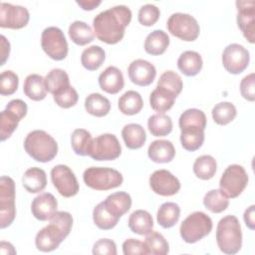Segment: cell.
Listing matches in <instances>:
<instances>
[{
    "instance_id": "1",
    "label": "cell",
    "mask_w": 255,
    "mask_h": 255,
    "mask_svg": "<svg viewBox=\"0 0 255 255\" xmlns=\"http://www.w3.org/2000/svg\"><path fill=\"white\" fill-rule=\"evenodd\" d=\"M131 11L126 5H117L100 12L93 20L96 37L109 45L122 41L131 21Z\"/></svg>"
},
{
    "instance_id": "2",
    "label": "cell",
    "mask_w": 255,
    "mask_h": 255,
    "mask_svg": "<svg viewBox=\"0 0 255 255\" xmlns=\"http://www.w3.org/2000/svg\"><path fill=\"white\" fill-rule=\"evenodd\" d=\"M24 149L36 161L48 162L57 155L58 143L45 130L35 129L26 135Z\"/></svg>"
},
{
    "instance_id": "3",
    "label": "cell",
    "mask_w": 255,
    "mask_h": 255,
    "mask_svg": "<svg viewBox=\"0 0 255 255\" xmlns=\"http://www.w3.org/2000/svg\"><path fill=\"white\" fill-rule=\"evenodd\" d=\"M216 242L224 254H236L242 247V231L239 220L234 215L221 218L216 227Z\"/></svg>"
},
{
    "instance_id": "4",
    "label": "cell",
    "mask_w": 255,
    "mask_h": 255,
    "mask_svg": "<svg viewBox=\"0 0 255 255\" xmlns=\"http://www.w3.org/2000/svg\"><path fill=\"white\" fill-rule=\"evenodd\" d=\"M83 179L87 186L95 190H110L122 185L123 174L110 167L91 166L83 173Z\"/></svg>"
},
{
    "instance_id": "5",
    "label": "cell",
    "mask_w": 255,
    "mask_h": 255,
    "mask_svg": "<svg viewBox=\"0 0 255 255\" xmlns=\"http://www.w3.org/2000/svg\"><path fill=\"white\" fill-rule=\"evenodd\" d=\"M211 218L202 211L189 214L180 224V236L186 243H195L207 236L212 230Z\"/></svg>"
},
{
    "instance_id": "6",
    "label": "cell",
    "mask_w": 255,
    "mask_h": 255,
    "mask_svg": "<svg viewBox=\"0 0 255 255\" xmlns=\"http://www.w3.org/2000/svg\"><path fill=\"white\" fill-rule=\"evenodd\" d=\"M166 27L171 35L186 42L195 41L200 33L197 20L190 14L181 12L171 14L167 19Z\"/></svg>"
},
{
    "instance_id": "7",
    "label": "cell",
    "mask_w": 255,
    "mask_h": 255,
    "mask_svg": "<svg viewBox=\"0 0 255 255\" xmlns=\"http://www.w3.org/2000/svg\"><path fill=\"white\" fill-rule=\"evenodd\" d=\"M248 183V174L244 167L239 164H230L223 171L220 181L219 190L228 198L239 196Z\"/></svg>"
},
{
    "instance_id": "8",
    "label": "cell",
    "mask_w": 255,
    "mask_h": 255,
    "mask_svg": "<svg viewBox=\"0 0 255 255\" xmlns=\"http://www.w3.org/2000/svg\"><path fill=\"white\" fill-rule=\"evenodd\" d=\"M27 111L26 103L20 99H14L8 103L0 115V138L2 141L12 135L18 128L19 122L27 115Z\"/></svg>"
},
{
    "instance_id": "9",
    "label": "cell",
    "mask_w": 255,
    "mask_h": 255,
    "mask_svg": "<svg viewBox=\"0 0 255 255\" xmlns=\"http://www.w3.org/2000/svg\"><path fill=\"white\" fill-rule=\"evenodd\" d=\"M15 182L10 176L0 178V227L10 226L16 216Z\"/></svg>"
},
{
    "instance_id": "10",
    "label": "cell",
    "mask_w": 255,
    "mask_h": 255,
    "mask_svg": "<svg viewBox=\"0 0 255 255\" xmlns=\"http://www.w3.org/2000/svg\"><path fill=\"white\" fill-rule=\"evenodd\" d=\"M41 46L43 51L53 60H64L69 51L68 42L63 31L55 26L47 27L41 35Z\"/></svg>"
},
{
    "instance_id": "11",
    "label": "cell",
    "mask_w": 255,
    "mask_h": 255,
    "mask_svg": "<svg viewBox=\"0 0 255 255\" xmlns=\"http://www.w3.org/2000/svg\"><path fill=\"white\" fill-rule=\"evenodd\" d=\"M122 153V146L118 137L113 133H104L93 138L89 156L94 160L106 161L117 159Z\"/></svg>"
},
{
    "instance_id": "12",
    "label": "cell",
    "mask_w": 255,
    "mask_h": 255,
    "mask_svg": "<svg viewBox=\"0 0 255 255\" xmlns=\"http://www.w3.org/2000/svg\"><path fill=\"white\" fill-rule=\"evenodd\" d=\"M221 59L223 67L228 73L238 75L248 67L250 54L249 51L242 45L232 43L225 47Z\"/></svg>"
},
{
    "instance_id": "13",
    "label": "cell",
    "mask_w": 255,
    "mask_h": 255,
    "mask_svg": "<svg viewBox=\"0 0 255 255\" xmlns=\"http://www.w3.org/2000/svg\"><path fill=\"white\" fill-rule=\"evenodd\" d=\"M51 180L57 191L64 197L75 196L79 191V182L75 173L65 164H58L52 168Z\"/></svg>"
},
{
    "instance_id": "14",
    "label": "cell",
    "mask_w": 255,
    "mask_h": 255,
    "mask_svg": "<svg viewBox=\"0 0 255 255\" xmlns=\"http://www.w3.org/2000/svg\"><path fill=\"white\" fill-rule=\"evenodd\" d=\"M68 235L57 223L50 220V223L36 234L35 245L42 252H51L57 249Z\"/></svg>"
},
{
    "instance_id": "15",
    "label": "cell",
    "mask_w": 255,
    "mask_h": 255,
    "mask_svg": "<svg viewBox=\"0 0 255 255\" xmlns=\"http://www.w3.org/2000/svg\"><path fill=\"white\" fill-rule=\"evenodd\" d=\"M30 20L27 8L20 5H13L2 2L0 5V27L9 29H21Z\"/></svg>"
},
{
    "instance_id": "16",
    "label": "cell",
    "mask_w": 255,
    "mask_h": 255,
    "mask_svg": "<svg viewBox=\"0 0 255 255\" xmlns=\"http://www.w3.org/2000/svg\"><path fill=\"white\" fill-rule=\"evenodd\" d=\"M149 186L158 195L171 196L179 191L180 182L170 171L157 169L149 176Z\"/></svg>"
},
{
    "instance_id": "17",
    "label": "cell",
    "mask_w": 255,
    "mask_h": 255,
    "mask_svg": "<svg viewBox=\"0 0 255 255\" xmlns=\"http://www.w3.org/2000/svg\"><path fill=\"white\" fill-rule=\"evenodd\" d=\"M237 25L243 36L251 44L255 42V2L254 1H236Z\"/></svg>"
},
{
    "instance_id": "18",
    "label": "cell",
    "mask_w": 255,
    "mask_h": 255,
    "mask_svg": "<svg viewBox=\"0 0 255 255\" xmlns=\"http://www.w3.org/2000/svg\"><path fill=\"white\" fill-rule=\"evenodd\" d=\"M128 74L129 80L136 86H149L156 76L155 67L148 61L143 59H136L132 61L128 68Z\"/></svg>"
},
{
    "instance_id": "19",
    "label": "cell",
    "mask_w": 255,
    "mask_h": 255,
    "mask_svg": "<svg viewBox=\"0 0 255 255\" xmlns=\"http://www.w3.org/2000/svg\"><path fill=\"white\" fill-rule=\"evenodd\" d=\"M58 201L52 193L44 192L36 196L31 204L33 216L40 221H47L56 213Z\"/></svg>"
},
{
    "instance_id": "20",
    "label": "cell",
    "mask_w": 255,
    "mask_h": 255,
    "mask_svg": "<svg viewBox=\"0 0 255 255\" xmlns=\"http://www.w3.org/2000/svg\"><path fill=\"white\" fill-rule=\"evenodd\" d=\"M100 88L111 95L118 94L125 86V80L121 70L115 66L107 67L99 76Z\"/></svg>"
},
{
    "instance_id": "21",
    "label": "cell",
    "mask_w": 255,
    "mask_h": 255,
    "mask_svg": "<svg viewBox=\"0 0 255 255\" xmlns=\"http://www.w3.org/2000/svg\"><path fill=\"white\" fill-rule=\"evenodd\" d=\"M147 155L153 162L166 163L174 158L175 148L172 142L167 139H156L149 144Z\"/></svg>"
},
{
    "instance_id": "22",
    "label": "cell",
    "mask_w": 255,
    "mask_h": 255,
    "mask_svg": "<svg viewBox=\"0 0 255 255\" xmlns=\"http://www.w3.org/2000/svg\"><path fill=\"white\" fill-rule=\"evenodd\" d=\"M103 202L107 210L118 218L125 215L131 207V197L128 192L124 191L110 194Z\"/></svg>"
},
{
    "instance_id": "23",
    "label": "cell",
    "mask_w": 255,
    "mask_h": 255,
    "mask_svg": "<svg viewBox=\"0 0 255 255\" xmlns=\"http://www.w3.org/2000/svg\"><path fill=\"white\" fill-rule=\"evenodd\" d=\"M22 184L30 193L43 191L47 185V175L45 170L40 167L28 168L23 174Z\"/></svg>"
},
{
    "instance_id": "24",
    "label": "cell",
    "mask_w": 255,
    "mask_h": 255,
    "mask_svg": "<svg viewBox=\"0 0 255 255\" xmlns=\"http://www.w3.org/2000/svg\"><path fill=\"white\" fill-rule=\"evenodd\" d=\"M202 66V58L200 54L195 51H185L181 53L177 59L179 71L187 77H193L199 74Z\"/></svg>"
},
{
    "instance_id": "25",
    "label": "cell",
    "mask_w": 255,
    "mask_h": 255,
    "mask_svg": "<svg viewBox=\"0 0 255 255\" xmlns=\"http://www.w3.org/2000/svg\"><path fill=\"white\" fill-rule=\"evenodd\" d=\"M128 225L133 233L138 235H146L152 231L153 219L148 211L137 209L129 215Z\"/></svg>"
},
{
    "instance_id": "26",
    "label": "cell",
    "mask_w": 255,
    "mask_h": 255,
    "mask_svg": "<svg viewBox=\"0 0 255 255\" xmlns=\"http://www.w3.org/2000/svg\"><path fill=\"white\" fill-rule=\"evenodd\" d=\"M24 94L32 101H42L47 96L45 78L38 74H31L26 77L24 86Z\"/></svg>"
},
{
    "instance_id": "27",
    "label": "cell",
    "mask_w": 255,
    "mask_h": 255,
    "mask_svg": "<svg viewBox=\"0 0 255 255\" xmlns=\"http://www.w3.org/2000/svg\"><path fill=\"white\" fill-rule=\"evenodd\" d=\"M169 46V37L163 30H153L144 41V50L152 56L162 55Z\"/></svg>"
},
{
    "instance_id": "28",
    "label": "cell",
    "mask_w": 255,
    "mask_h": 255,
    "mask_svg": "<svg viewBox=\"0 0 255 255\" xmlns=\"http://www.w3.org/2000/svg\"><path fill=\"white\" fill-rule=\"evenodd\" d=\"M122 136L127 147L129 149L140 148L146 140L145 130L138 124L126 125L122 129Z\"/></svg>"
},
{
    "instance_id": "29",
    "label": "cell",
    "mask_w": 255,
    "mask_h": 255,
    "mask_svg": "<svg viewBox=\"0 0 255 255\" xmlns=\"http://www.w3.org/2000/svg\"><path fill=\"white\" fill-rule=\"evenodd\" d=\"M176 97L165 89L157 87L150 93L149 104L153 111L157 114H163L170 110L175 102Z\"/></svg>"
},
{
    "instance_id": "30",
    "label": "cell",
    "mask_w": 255,
    "mask_h": 255,
    "mask_svg": "<svg viewBox=\"0 0 255 255\" xmlns=\"http://www.w3.org/2000/svg\"><path fill=\"white\" fill-rule=\"evenodd\" d=\"M180 142L182 147L188 151L199 149L204 142V128L197 127L180 128Z\"/></svg>"
},
{
    "instance_id": "31",
    "label": "cell",
    "mask_w": 255,
    "mask_h": 255,
    "mask_svg": "<svg viewBox=\"0 0 255 255\" xmlns=\"http://www.w3.org/2000/svg\"><path fill=\"white\" fill-rule=\"evenodd\" d=\"M118 107L122 114L127 116H133L141 111L143 107V101L139 93L130 90L127 91L120 97L118 101Z\"/></svg>"
},
{
    "instance_id": "32",
    "label": "cell",
    "mask_w": 255,
    "mask_h": 255,
    "mask_svg": "<svg viewBox=\"0 0 255 255\" xmlns=\"http://www.w3.org/2000/svg\"><path fill=\"white\" fill-rule=\"evenodd\" d=\"M69 37L73 43L79 46H85L94 41L95 33L91 26L86 22L77 20L69 26Z\"/></svg>"
},
{
    "instance_id": "33",
    "label": "cell",
    "mask_w": 255,
    "mask_h": 255,
    "mask_svg": "<svg viewBox=\"0 0 255 255\" xmlns=\"http://www.w3.org/2000/svg\"><path fill=\"white\" fill-rule=\"evenodd\" d=\"M180 216V207L175 202L162 203L156 213L157 223L163 228H170L174 226Z\"/></svg>"
},
{
    "instance_id": "34",
    "label": "cell",
    "mask_w": 255,
    "mask_h": 255,
    "mask_svg": "<svg viewBox=\"0 0 255 255\" xmlns=\"http://www.w3.org/2000/svg\"><path fill=\"white\" fill-rule=\"evenodd\" d=\"M105 60V50L98 45H93L86 48L81 55V63L88 71L98 70L104 64Z\"/></svg>"
},
{
    "instance_id": "35",
    "label": "cell",
    "mask_w": 255,
    "mask_h": 255,
    "mask_svg": "<svg viewBox=\"0 0 255 255\" xmlns=\"http://www.w3.org/2000/svg\"><path fill=\"white\" fill-rule=\"evenodd\" d=\"M45 85L47 92L51 93L53 96L71 86L67 72L60 68L53 69L46 75Z\"/></svg>"
},
{
    "instance_id": "36",
    "label": "cell",
    "mask_w": 255,
    "mask_h": 255,
    "mask_svg": "<svg viewBox=\"0 0 255 255\" xmlns=\"http://www.w3.org/2000/svg\"><path fill=\"white\" fill-rule=\"evenodd\" d=\"M85 109L90 115L102 118L110 113L111 103L103 95L99 93H93L86 98Z\"/></svg>"
},
{
    "instance_id": "37",
    "label": "cell",
    "mask_w": 255,
    "mask_h": 255,
    "mask_svg": "<svg viewBox=\"0 0 255 255\" xmlns=\"http://www.w3.org/2000/svg\"><path fill=\"white\" fill-rule=\"evenodd\" d=\"M217 164L213 156L209 154H203L198 156L193 163V172L199 179L209 180L216 172Z\"/></svg>"
},
{
    "instance_id": "38",
    "label": "cell",
    "mask_w": 255,
    "mask_h": 255,
    "mask_svg": "<svg viewBox=\"0 0 255 255\" xmlns=\"http://www.w3.org/2000/svg\"><path fill=\"white\" fill-rule=\"evenodd\" d=\"M147 128L153 136H165L172 130L171 118L164 114H155L148 118Z\"/></svg>"
},
{
    "instance_id": "39",
    "label": "cell",
    "mask_w": 255,
    "mask_h": 255,
    "mask_svg": "<svg viewBox=\"0 0 255 255\" xmlns=\"http://www.w3.org/2000/svg\"><path fill=\"white\" fill-rule=\"evenodd\" d=\"M92 141V134L85 128H77L71 135L72 148L76 154L81 156L89 155Z\"/></svg>"
},
{
    "instance_id": "40",
    "label": "cell",
    "mask_w": 255,
    "mask_h": 255,
    "mask_svg": "<svg viewBox=\"0 0 255 255\" xmlns=\"http://www.w3.org/2000/svg\"><path fill=\"white\" fill-rule=\"evenodd\" d=\"M143 244L146 249V254L165 255L169 251L168 242L163 235L156 231H151L146 234Z\"/></svg>"
},
{
    "instance_id": "41",
    "label": "cell",
    "mask_w": 255,
    "mask_h": 255,
    "mask_svg": "<svg viewBox=\"0 0 255 255\" xmlns=\"http://www.w3.org/2000/svg\"><path fill=\"white\" fill-rule=\"evenodd\" d=\"M212 119L213 121L220 126H225L231 123L236 115H237V110L235 106L230 103V102H221L216 104L212 111Z\"/></svg>"
},
{
    "instance_id": "42",
    "label": "cell",
    "mask_w": 255,
    "mask_h": 255,
    "mask_svg": "<svg viewBox=\"0 0 255 255\" xmlns=\"http://www.w3.org/2000/svg\"><path fill=\"white\" fill-rule=\"evenodd\" d=\"M203 205L213 213H221L228 207L229 199L219 189H211L204 195Z\"/></svg>"
},
{
    "instance_id": "43",
    "label": "cell",
    "mask_w": 255,
    "mask_h": 255,
    "mask_svg": "<svg viewBox=\"0 0 255 255\" xmlns=\"http://www.w3.org/2000/svg\"><path fill=\"white\" fill-rule=\"evenodd\" d=\"M94 223L102 230L113 229L119 222L120 218L112 215L106 208L104 202H100L93 210Z\"/></svg>"
},
{
    "instance_id": "44",
    "label": "cell",
    "mask_w": 255,
    "mask_h": 255,
    "mask_svg": "<svg viewBox=\"0 0 255 255\" xmlns=\"http://www.w3.org/2000/svg\"><path fill=\"white\" fill-rule=\"evenodd\" d=\"M179 128H189V127H197L204 128H206V116L205 114L198 109H188L184 111L178 121Z\"/></svg>"
},
{
    "instance_id": "45",
    "label": "cell",
    "mask_w": 255,
    "mask_h": 255,
    "mask_svg": "<svg viewBox=\"0 0 255 255\" xmlns=\"http://www.w3.org/2000/svg\"><path fill=\"white\" fill-rule=\"evenodd\" d=\"M157 87L165 89L173 94L175 97H177L182 91L183 83L181 77L177 73L173 71H165L159 77Z\"/></svg>"
},
{
    "instance_id": "46",
    "label": "cell",
    "mask_w": 255,
    "mask_h": 255,
    "mask_svg": "<svg viewBox=\"0 0 255 255\" xmlns=\"http://www.w3.org/2000/svg\"><path fill=\"white\" fill-rule=\"evenodd\" d=\"M19 85V78L16 73L11 70L2 72L0 80V94L2 96H11L13 95Z\"/></svg>"
},
{
    "instance_id": "47",
    "label": "cell",
    "mask_w": 255,
    "mask_h": 255,
    "mask_svg": "<svg viewBox=\"0 0 255 255\" xmlns=\"http://www.w3.org/2000/svg\"><path fill=\"white\" fill-rule=\"evenodd\" d=\"M160 16V11L159 8H157L153 4H145L142 5L137 14V20L138 22L146 27L154 25L157 20L159 19Z\"/></svg>"
},
{
    "instance_id": "48",
    "label": "cell",
    "mask_w": 255,
    "mask_h": 255,
    "mask_svg": "<svg viewBox=\"0 0 255 255\" xmlns=\"http://www.w3.org/2000/svg\"><path fill=\"white\" fill-rule=\"evenodd\" d=\"M53 99L59 107L63 109H69L74 107L78 103L79 95L74 87L69 86L68 88L54 95Z\"/></svg>"
},
{
    "instance_id": "49",
    "label": "cell",
    "mask_w": 255,
    "mask_h": 255,
    "mask_svg": "<svg viewBox=\"0 0 255 255\" xmlns=\"http://www.w3.org/2000/svg\"><path fill=\"white\" fill-rule=\"evenodd\" d=\"M254 84H255V75H254V73H251V74L245 76L240 82L241 96L249 102H254V100H255Z\"/></svg>"
},
{
    "instance_id": "50",
    "label": "cell",
    "mask_w": 255,
    "mask_h": 255,
    "mask_svg": "<svg viewBox=\"0 0 255 255\" xmlns=\"http://www.w3.org/2000/svg\"><path fill=\"white\" fill-rule=\"evenodd\" d=\"M93 254L95 255H116L117 245L115 241L108 238H102L95 242L93 246Z\"/></svg>"
},
{
    "instance_id": "51",
    "label": "cell",
    "mask_w": 255,
    "mask_h": 255,
    "mask_svg": "<svg viewBox=\"0 0 255 255\" xmlns=\"http://www.w3.org/2000/svg\"><path fill=\"white\" fill-rule=\"evenodd\" d=\"M123 252L125 255H131V254L146 255V249L143 242L134 238H129L124 241Z\"/></svg>"
},
{
    "instance_id": "52",
    "label": "cell",
    "mask_w": 255,
    "mask_h": 255,
    "mask_svg": "<svg viewBox=\"0 0 255 255\" xmlns=\"http://www.w3.org/2000/svg\"><path fill=\"white\" fill-rule=\"evenodd\" d=\"M255 206L254 205H250L245 211H244V222L246 224V226L251 229L254 230L255 228V212H254Z\"/></svg>"
},
{
    "instance_id": "53",
    "label": "cell",
    "mask_w": 255,
    "mask_h": 255,
    "mask_svg": "<svg viewBox=\"0 0 255 255\" xmlns=\"http://www.w3.org/2000/svg\"><path fill=\"white\" fill-rule=\"evenodd\" d=\"M1 66H3L10 54V43L4 35H1Z\"/></svg>"
},
{
    "instance_id": "54",
    "label": "cell",
    "mask_w": 255,
    "mask_h": 255,
    "mask_svg": "<svg viewBox=\"0 0 255 255\" xmlns=\"http://www.w3.org/2000/svg\"><path fill=\"white\" fill-rule=\"evenodd\" d=\"M76 3L83 10L91 11V10H94L95 8H97L102 3V1L101 0H83V1H77Z\"/></svg>"
}]
</instances>
